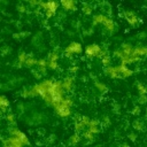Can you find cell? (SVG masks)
Returning a JSON list of instances; mask_svg holds the SVG:
<instances>
[{"mask_svg":"<svg viewBox=\"0 0 147 147\" xmlns=\"http://www.w3.org/2000/svg\"><path fill=\"white\" fill-rule=\"evenodd\" d=\"M119 74H121V77L122 78H126V77H131L133 75V71L131 69H129V67L124 63H121L119 65Z\"/></svg>","mask_w":147,"mask_h":147,"instance_id":"obj_11","label":"cell"},{"mask_svg":"<svg viewBox=\"0 0 147 147\" xmlns=\"http://www.w3.org/2000/svg\"><path fill=\"white\" fill-rule=\"evenodd\" d=\"M94 85H95V87L98 88V91H99V92H101V93H105V92H107V91H108L107 86H106V85H105L103 83H100V82L95 80Z\"/></svg>","mask_w":147,"mask_h":147,"instance_id":"obj_21","label":"cell"},{"mask_svg":"<svg viewBox=\"0 0 147 147\" xmlns=\"http://www.w3.org/2000/svg\"><path fill=\"white\" fill-rule=\"evenodd\" d=\"M9 107V101L5 95L0 94V110L1 111H6L7 108Z\"/></svg>","mask_w":147,"mask_h":147,"instance_id":"obj_18","label":"cell"},{"mask_svg":"<svg viewBox=\"0 0 147 147\" xmlns=\"http://www.w3.org/2000/svg\"><path fill=\"white\" fill-rule=\"evenodd\" d=\"M57 60H59V54L56 52H53L48 55V59H47V68L51 69V70H55L57 69Z\"/></svg>","mask_w":147,"mask_h":147,"instance_id":"obj_9","label":"cell"},{"mask_svg":"<svg viewBox=\"0 0 147 147\" xmlns=\"http://www.w3.org/2000/svg\"><path fill=\"white\" fill-rule=\"evenodd\" d=\"M37 62H38L37 59H34V57L28 55V57H26V60H25V62H24V65L28 67V68H31V67L37 65Z\"/></svg>","mask_w":147,"mask_h":147,"instance_id":"obj_19","label":"cell"},{"mask_svg":"<svg viewBox=\"0 0 147 147\" xmlns=\"http://www.w3.org/2000/svg\"><path fill=\"white\" fill-rule=\"evenodd\" d=\"M26 57H28V54H26V53H24V52H21V53L18 54V57H17V61H18V63H20V65H22V64H24V62H25V60H26Z\"/></svg>","mask_w":147,"mask_h":147,"instance_id":"obj_25","label":"cell"},{"mask_svg":"<svg viewBox=\"0 0 147 147\" xmlns=\"http://www.w3.org/2000/svg\"><path fill=\"white\" fill-rule=\"evenodd\" d=\"M37 67H47V60H44V59L38 60V62H37Z\"/></svg>","mask_w":147,"mask_h":147,"instance_id":"obj_30","label":"cell"},{"mask_svg":"<svg viewBox=\"0 0 147 147\" xmlns=\"http://www.w3.org/2000/svg\"><path fill=\"white\" fill-rule=\"evenodd\" d=\"M85 54L88 57H99V59H101L105 54H107V52L105 49H102L98 44H90L85 48Z\"/></svg>","mask_w":147,"mask_h":147,"instance_id":"obj_2","label":"cell"},{"mask_svg":"<svg viewBox=\"0 0 147 147\" xmlns=\"http://www.w3.org/2000/svg\"><path fill=\"white\" fill-rule=\"evenodd\" d=\"M99 124H100V122H99L98 119H90V123H88V125H87V130H90L92 133L96 134V133H99V131H100Z\"/></svg>","mask_w":147,"mask_h":147,"instance_id":"obj_12","label":"cell"},{"mask_svg":"<svg viewBox=\"0 0 147 147\" xmlns=\"http://www.w3.org/2000/svg\"><path fill=\"white\" fill-rule=\"evenodd\" d=\"M2 145L5 147H22V146H24V144L17 137H15V136H11L10 138L5 139L2 141Z\"/></svg>","mask_w":147,"mask_h":147,"instance_id":"obj_5","label":"cell"},{"mask_svg":"<svg viewBox=\"0 0 147 147\" xmlns=\"http://www.w3.org/2000/svg\"><path fill=\"white\" fill-rule=\"evenodd\" d=\"M41 8L44 9L47 17H52L56 14V10L59 8V2L55 0H48V1H41L40 2Z\"/></svg>","mask_w":147,"mask_h":147,"instance_id":"obj_3","label":"cell"},{"mask_svg":"<svg viewBox=\"0 0 147 147\" xmlns=\"http://www.w3.org/2000/svg\"><path fill=\"white\" fill-rule=\"evenodd\" d=\"M17 9H18L21 13H24V11H25V7H24V6H21V5L17 6Z\"/></svg>","mask_w":147,"mask_h":147,"instance_id":"obj_32","label":"cell"},{"mask_svg":"<svg viewBox=\"0 0 147 147\" xmlns=\"http://www.w3.org/2000/svg\"><path fill=\"white\" fill-rule=\"evenodd\" d=\"M105 18H106V15H102V14L94 15L93 16V24H102Z\"/></svg>","mask_w":147,"mask_h":147,"instance_id":"obj_20","label":"cell"},{"mask_svg":"<svg viewBox=\"0 0 147 147\" xmlns=\"http://www.w3.org/2000/svg\"><path fill=\"white\" fill-rule=\"evenodd\" d=\"M88 123H90V118H88L87 116H82V117H79V118L76 121V123H75V129H76V131H77V132L84 131L85 127H87Z\"/></svg>","mask_w":147,"mask_h":147,"instance_id":"obj_7","label":"cell"},{"mask_svg":"<svg viewBox=\"0 0 147 147\" xmlns=\"http://www.w3.org/2000/svg\"><path fill=\"white\" fill-rule=\"evenodd\" d=\"M146 102H147V95L146 94H140V96H139V103L144 105Z\"/></svg>","mask_w":147,"mask_h":147,"instance_id":"obj_31","label":"cell"},{"mask_svg":"<svg viewBox=\"0 0 147 147\" xmlns=\"http://www.w3.org/2000/svg\"><path fill=\"white\" fill-rule=\"evenodd\" d=\"M62 7L67 10H76V1L75 0H60Z\"/></svg>","mask_w":147,"mask_h":147,"instance_id":"obj_13","label":"cell"},{"mask_svg":"<svg viewBox=\"0 0 147 147\" xmlns=\"http://www.w3.org/2000/svg\"><path fill=\"white\" fill-rule=\"evenodd\" d=\"M77 70H78L77 67H71V68H70V71H71V72H76Z\"/></svg>","mask_w":147,"mask_h":147,"instance_id":"obj_35","label":"cell"},{"mask_svg":"<svg viewBox=\"0 0 147 147\" xmlns=\"http://www.w3.org/2000/svg\"><path fill=\"white\" fill-rule=\"evenodd\" d=\"M6 119H7V122H8L9 124H14V123H15V116H14V114H11V113L7 114Z\"/></svg>","mask_w":147,"mask_h":147,"instance_id":"obj_27","label":"cell"},{"mask_svg":"<svg viewBox=\"0 0 147 147\" xmlns=\"http://www.w3.org/2000/svg\"><path fill=\"white\" fill-rule=\"evenodd\" d=\"M105 72L110 78H122L121 74H119L118 65H107V67H105Z\"/></svg>","mask_w":147,"mask_h":147,"instance_id":"obj_6","label":"cell"},{"mask_svg":"<svg viewBox=\"0 0 147 147\" xmlns=\"http://www.w3.org/2000/svg\"><path fill=\"white\" fill-rule=\"evenodd\" d=\"M131 56H138V57L147 56V47H145V46H138V47L133 48V53H132Z\"/></svg>","mask_w":147,"mask_h":147,"instance_id":"obj_14","label":"cell"},{"mask_svg":"<svg viewBox=\"0 0 147 147\" xmlns=\"http://www.w3.org/2000/svg\"><path fill=\"white\" fill-rule=\"evenodd\" d=\"M139 113H140V108H139V107H136V108L133 109V114L137 115V114H139Z\"/></svg>","mask_w":147,"mask_h":147,"instance_id":"obj_33","label":"cell"},{"mask_svg":"<svg viewBox=\"0 0 147 147\" xmlns=\"http://www.w3.org/2000/svg\"><path fill=\"white\" fill-rule=\"evenodd\" d=\"M72 100L69 96H63L60 102H57L53 108L55 109L56 114L60 117H68L71 114V107H72Z\"/></svg>","mask_w":147,"mask_h":147,"instance_id":"obj_1","label":"cell"},{"mask_svg":"<svg viewBox=\"0 0 147 147\" xmlns=\"http://www.w3.org/2000/svg\"><path fill=\"white\" fill-rule=\"evenodd\" d=\"M102 25H103L105 29H106L107 31H109V32H114V31H115V23H114V21H113L111 18L107 17V16H106V18L103 20Z\"/></svg>","mask_w":147,"mask_h":147,"instance_id":"obj_15","label":"cell"},{"mask_svg":"<svg viewBox=\"0 0 147 147\" xmlns=\"http://www.w3.org/2000/svg\"><path fill=\"white\" fill-rule=\"evenodd\" d=\"M121 48H122V51H123L127 56H131V55H132V53H133V46H132L131 44L124 42V44H122Z\"/></svg>","mask_w":147,"mask_h":147,"instance_id":"obj_17","label":"cell"},{"mask_svg":"<svg viewBox=\"0 0 147 147\" xmlns=\"http://www.w3.org/2000/svg\"><path fill=\"white\" fill-rule=\"evenodd\" d=\"M101 62H102V64L105 65V67H107V65H110V63H111V60H110V55L107 53V54H105L102 57H101Z\"/></svg>","mask_w":147,"mask_h":147,"instance_id":"obj_23","label":"cell"},{"mask_svg":"<svg viewBox=\"0 0 147 147\" xmlns=\"http://www.w3.org/2000/svg\"><path fill=\"white\" fill-rule=\"evenodd\" d=\"M133 127L134 129H137V130H142V127H144V125H142V123L140 122V121H134V123H133Z\"/></svg>","mask_w":147,"mask_h":147,"instance_id":"obj_29","label":"cell"},{"mask_svg":"<svg viewBox=\"0 0 147 147\" xmlns=\"http://www.w3.org/2000/svg\"><path fill=\"white\" fill-rule=\"evenodd\" d=\"M137 88H138V92H139V95L140 94H147V87H145L141 83H138L137 85Z\"/></svg>","mask_w":147,"mask_h":147,"instance_id":"obj_26","label":"cell"},{"mask_svg":"<svg viewBox=\"0 0 147 147\" xmlns=\"http://www.w3.org/2000/svg\"><path fill=\"white\" fill-rule=\"evenodd\" d=\"M82 51H83V47H82V45H80L79 42H77V41L70 42V44L64 48V53H65V55H68V56H70V55H72V54H80Z\"/></svg>","mask_w":147,"mask_h":147,"instance_id":"obj_4","label":"cell"},{"mask_svg":"<svg viewBox=\"0 0 147 147\" xmlns=\"http://www.w3.org/2000/svg\"><path fill=\"white\" fill-rule=\"evenodd\" d=\"M83 13L86 14V15H91V14H92V8H91V6L85 5V6L83 7Z\"/></svg>","mask_w":147,"mask_h":147,"instance_id":"obj_28","label":"cell"},{"mask_svg":"<svg viewBox=\"0 0 147 147\" xmlns=\"http://www.w3.org/2000/svg\"><path fill=\"white\" fill-rule=\"evenodd\" d=\"M124 18H125V21H126L130 25H132V26H137L138 23H139L138 16H137L133 11H130V10H125V11H124Z\"/></svg>","mask_w":147,"mask_h":147,"instance_id":"obj_8","label":"cell"},{"mask_svg":"<svg viewBox=\"0 0 147 147\" xmlns=\"http://www.w3.org/2000/svg\"><path fill=\"white\" fill-rule=\"evenodd\" d=\"M83 137L88 141H93L94 140V133H92L90 130H84L83 131Z\"/></svg>","mask_w":147,"mask_h":147,"instance_id":"obj_22","label":"cell"},{"mask_svg":"<svg viewBox=\"0 0 147 147\" xmlns=\"http://www.w3.org/2000/svg\"><path fill=\"white\" fill-rule=\"evenodd\" d=\"M10 136H15V137H17V138L24 144V146H25V145H30V141H29V139L26 138V136H25L22 131H20L18 129H16V127H14V129L10 130Z\"/></svg>","mask_w":147,"mask_h":147,"instance_id":"obj_10","label":"cell"},{"mask_svg":"<svg viewBox=\"0 0 147 147\" xmlns=\"http://www.w3.org/2000/svg\"><path fill=\"white\" fill-rule=\"evenodd\" d=\"M129 138H130V140L134 141V140H136V134H133V133H130V134H129Z\"/></svg>","mask_w":147,"mask_h":147,"instance_id":"obj_34","label":"cell"},{"mask_svg":"<svg viewBox=\"0 0 147 147\" xmlns=\"http://www.w3.org/2000/svg\"><path fill=\"white\" fill-rule=\"evenodd\" d=\"M23 1H28V2H29V0H23Z\"/></svg>","mask_w":147,"mask_h":147,"instance_id":"obj_36","label":"cell"},{"mask_svg":"<svg viewBox=\"0 0 147 147\" xmlns=\"http://www.w3.org/2000/svg\"><path fill=\"white\" fill-rule=\"evenodd\" d=\"M62 86L64 88L65 92H70L72 90V86H74V78L71 77H65L63 80H62Z\"/></svg>","mask_w":147,"mask_h":147,"instance_id":"obj_16","label":"cell"},{"mask_svg":"<svg viewBox=\"0 0 147 147\" xmlns=\"http://www.w3.org/2000/svg\"><path fill=\"white\" fill-rule=\"evenodd\" d=\"M79 140H80V138H79L78 134H72V136L69 138L68 144H69V145H76V144L79 142Z\"/></svg>","mask_w":147,"mask_h":147,"instance_id":"obj_24","label":"cell"}]
</instances>
